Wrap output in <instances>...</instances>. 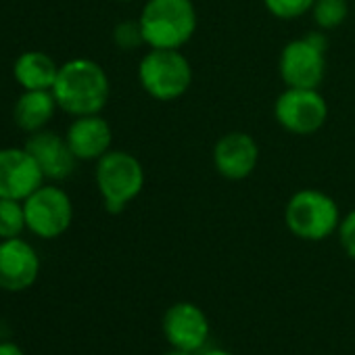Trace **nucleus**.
Returning <instances> with one entry per match:
<instances>
[{
    "instance_id": "1",
    "label": "nucleus",
    "mask_w": 355,
    "mask_h": 355,
    "mask_svg": "<svg viewBox=\"0 0 355 355\" xmlns=\"http://www.w3.org/2000/svg\"><path fill=\"white\" fill-rule=\"evenodd\" d=\"M61 111L71 117L101 113L111 96V82L103 65L92 59H71L59 67L53 86Z\"/></svg>"
},
{
    "instance_id": "2",
    "label": "nucleus",
    "mask_w": 355,
    "mask_h": 355,
    "mask_svg": "<svg viewBox=\"0 0 355 355\" xmlns=\"http://www.w3.org/2000/svg\"><path fill=\"white\" fill-rule=\"evenodd\" d=\"M138 24L148 49L182 51L197 32V7L193 0H146Z\"/></svg>"
},
{
    "instance_id": "3",
    "label": "nucleus",
    "mask_w": 355,
    "mask_h": 355,
    "mask_svg": "<svg viewBox=\"0 0 355 355\" xmlns=\"http://www.w3.org/2000/svg\"><path fill=\"white\" fill-rule=\"evenodd\" d=\"M144 167L136 155L119 148L105 153L94 167V182L109 214H121L144 189Z\"/></svg>"
},
{
    "instance_id": "4",
    "label": "nucleus",
    "mask_w": 355,
    "mask_h": 355,
    "mask_svg": "<svg viewBox=\"0 0 355 355\" xmlns=\"http://www.w3.org/2000/svg\"><path fill=\"white\" fill-rule=\"evenodd\" d=\"M138 82L150 98L171 103L189 92L193 65L178 49H148L138 63Z\"/></svg>"
},
{
    "instance_id": "5",
    "label": "nucleus",
    "mask_w": 355,
    "mask_h": 355,
    "mask_svg": "<svg viewBox=\"0 0 355 355\" xmlns=\"http://www.w3.org/2000/svg\"><path fill=\"white\" fill-rule=\"evenodd\" d=\"M340 218L336 201L318 189H301L293 193L284 207V224L291 234L309 243L332 236L338 230Z\"/></svg>"
},
{
    "instance_id": "6",
    "label": "nucleus",
    "mask_w": 355,
    "mask_h": 355,
    "mask_svg": "<svg viewBox=\"0 0 355 355\" xmlns=\"http://www.w3.org/2000/svg\"><path fill=\"white\" fill-rule=\"evenodd\" d=\"M326 51L328 38L322 30L286 42L278 57L280 80L291 88H320L326 78Z\"/></svg>"
},
{
    "instance_id": "7",
    "label": "nucleus",
    "mask_w": 355,
    "mask_h": 355,
    "mask_svg": "<svg viewBox=\"0 0 355 355\" xmlns=\"http://www.w3.org/2000/svg\"><path fill=\"white\" fill-rule=\"evenodd\" d=\"M26 224L28 232L42 241H55L63 236L73 222L71 197L55 184H42L26 201Z\"/></svg>"
},
{
    "instance_id": "8",
    "label": "nucleus",
    "mask_w": 355,
    "mask_h": 355,
    "mask_svg": "<svg viewBox=\"0 0 355 355\" xmlns=\"http://www.w3.org/2000/svg\"><path fill=\"white\" fill-rule=\"evenodd\" d=\"M276 123L295 136H311L320 132L328 119V103L318 88L286 86L274 103Z\"/></svg>"
},
{
    "instance_id": "9",
    "label": "nucleus",
    "mask_w": 355,
    "mask_h": 355,
    "mask_svg": "<svg viewBox=\"0 0 355 355\" xmlns=\"http://www.w3.org/2000/svg\"><path fill=\"white\" fill-rule=\"evenodd\" d=\"M163 336L165 340L175 347V349H184L189 353H199L205 349L209 343V320L205 311L191 303V301H180L167 307L161 320Z\"/></svg>"
},
{
    "instance_id": "10",
    "label": "nucleus",
    "mask_w": 355,
    "mask_h": 355,
    "mask_svg": "<svg viewBox=\"0 0 355 355\" xmlns=\"http://www.w3.org/2000/svg\"><path fill=\"white\" fill-rule=\"evenodd\" d=\"M211 161L216 171L230 182L249 178L259 163L257 140L243 130H232L220 136L211 150Z\"/></svg>"
},
{
    "instance_id": "11",
    "label": "nucleus",
    "mask_w": 355,
    "mask_h": 355,
    "mask_svg": "<svg viewBox=\"0 0 355 355\" xmlns=\"http://www.w3.org/2000/svg\"><path fill=\"white\" fill-rule=\"evenodd\" d=\"M40 255L21 236L0 241V291L24 293L40 276Z\"/></svg>"
},
{
    "instance_id": "12",
    "label": "nucleus",
    "mask_w": 355,
    "mask_h": 355,
    "mask_svg": "<svg viewBox=\"0 0 355 355\" xmlns=\"http://www.w3.org/2000/svg\"><path fill=\"white\" fill-rule=\"evenodd\" d=\"M44 173L34 157L24 148H0V197L26 201L44 184Z\"/></svg>"
},
{
    "instance_id": "13",
    "label": "nucleus",
    "mask_w": 355,
    "mask_h": 355,
    "mask_svg": "<svg viewBox=\"0 0 355 355\" xmlns=\"http://www.w3.org/2000/svg\"><path fill=\"white\" fill-rule=\"evenodd\" d=\"M26 150L34 157L38 167L42 169L44 178L51 182H63L73 173L78 159L71 153L67 138L59 136L53 130H40L34 134H28Z\"/></svg>"
},
{
    "instance_id": "14",
    "label": "nucleus",
    "mask_w": 355,
    "mask_h": 355,
    "mask_svg": "<svg viewBox=\"0 0 355 355\" xmlns=\"http://www.w3.org/2000/svg\"><path fill=\"white\" fill-rule=\"evenodd\" d=\"M65 138L78 161H98L105 153L111 150L113 130L101 113L82 115L73 117Z\"/></svg>"
},
{
    "instance_id": "15",
    "label": "nucleus",
    "mask_w": 355,
    "mask_h": 355,
    "mask_svg": "<svg viewBox=\"0 0 355 355\" xmlns=\"http://www.w3.org/2000/svg\"><path fill=\"white\" fill-rule=\"evenodd\" d=\"M59 109L53 90H24L13 107V119L26 134L44 130Z\"/></svg>"
},
{
    "instance_id": "16",
    "label": "nucleus",
    "mask_w": 355,
    "mask_h": 355,
    "mask_svg": "<svg viewBox=\"0 0 355 355\" xmlns=\"http://www.w3.org/2000/svg\"><path fill=\"white\" fill-rule=\"evenodd\" d=\"M59 67L53 57L40 51L21 53L13 65V78L24 90H53L59 76Z\"/></svg>"
},
{
    "instance_id": "17",
    "label": "nucleus",
    "mask_w": 355,
    "mask_h": 355,
    "mask_svg": "<svg viewBox=\"0 0 355 355\" xmlns=\"http://www.w3.org/2000/svg\"><path fill=\"white\" fill-rule=\"evenodd\" d=\"M309 13L318 30L332 32L349 19L351 5L349 0H315Z\"/></svg>"
},
{
    "instance_id": "18",
    "label": "nucleus",
    "mask_w": 355,
    "mask_h": 355,
    "mask_svg": "<svg viewBox=\"0 0 355 355\" xmlns=\"http://www.w3.org/2000/svg\"><path fill=\"white\" fill-rule=\"evenodd\" d=\"M28 230L24 201L0 197V241L17 239Z\"/></svg>"
},
{
    "instance_id": "19",
    "label": "nucleus",
    "mask_w": 355,
    "mask_h": 355,
    "mask_svg": "<svg viewBox=\"0 0 355 355\" xmlns=\"http://www.w3.org/2000/svg\"><path fill=\"white\" fill-rule=\"evenodd\" d=\"M315 0H263V7L270 15L282 21H293L311 11Z\"/></svg>"
},
{
    "instance_id": "20",
    "label": "nucleus",
    "mask_w": 355,
    "mask_h": 355,
    "mask_svg": "<svg viewBox=\"0 0 355 355\" xmlns=\"http://www.w3.org/2000/svg\"><path fill=\"white\" fill-rule=\"evenodd\" d=\"M113 44H115L119 51H123V53H132V51H136V49H140V46H146L138 19L119 21V24L113 28Z\"/></svg>"
},
{
    "instance_id": "21",
    "label": "nucleus",
    "mask_w": 355,
    "mask_h": 355,
    "mask_svg": "<svg viewBox=\"0 0 355 355\" xmlns=\"http://www.w3.org/2000/svg\"><path fill=\"white\" fill-rule=\"evenodd\" d=\"M336 236H338V243H340L343 251L347 253V257H351L355 261V209L340 218Z\"/></svg>"
},
{
    "instance_id": "22",
    "label": "nucleus",
    "mask_w": 355,
    "mask_h": 355,
    "mask_svg": "<svg viewBox=\"0 0 355 355\" xmlns=\"http://www.w3.org/2000/svg\"><path fill=\"white\" fill-rule=\"evenodd\" d=\"M0 355H26V351L9 338H0Z\"/></svg>"
},
{
    "instance_id": "23",
    "label": "nucleus",
    "mask_w": 355,
    "mask_h": 355,
    "mask_svg": "<svg viewBox=\"0 0 355 355\" xmlns=\"http://www.w3.org/2000/svg\"><path fill=\"white\" fill-rule=\"evenodd\" d=\"M199 355H232L230 351H226V349H218V347H211V349H203Z\"/></svg>"
},
{
    "instance_id": "24",
    "label": "nucleus",
    "mask_w": 355,
    "mask_h": 355,
    "mask_svg": "<svg viewBox=\"0 0 355 355\" xmlns=\"http://www.w3.org/2000/svg\"><path fill=\"white\" fill-rule=\"evenodd\" d=\"M161 355H195V353H189V351H184V349H175V347H171V349H167V351L161 353Z\"/></svg>"
},
{
    "instance_id": "25",
    "label": "nucleus",
    "mask_w": 355,
    "mask_h": 355,
    "mask_svg": "<svg viewBox=\"0 0 355 355\" xmlns=\"http://www.w3.org/2000/svg\"><path fill=\"white\" fill-rule=\"evenodd\" d=\"M115 3H134V0H115Z\"/></svg>"
},
{
    "instance_id": "26",
    "label": "nucleus",
    "mask_w": 355,
    "mask_h": 355,
    "mask_svg": "<svg viewBox=\"0 0 355 355\" xmlns=\"http://www.w3.org/2000/svg\"><path fill=\"white\" fill-rule=\"evenodd\" d=\"M353 13H355V5H353Z\"/></svg>"
}]
</instances>
